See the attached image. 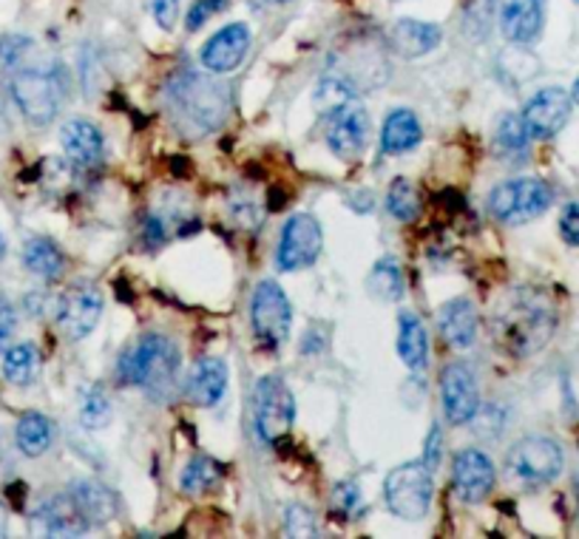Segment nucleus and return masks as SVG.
I'll return each instance as SVG.
<instances>
[{
  "mask_svg": "<svg viewBox=\"0 0 579 539\" xmlns=\"http://www.w3.org/2000/svg\"><path fill=\"white\" fill-rule=\"evenodd\" d=\"M557 327V310L552 299L534 288L505 293L491 313L494 341L514 358H528L552 341Z\"/></svg>",
  "mask_w": 579,
  "mask_h": 539,
  "instance_id": "1",
  "label": "nucleus"
},
{
  "mask_svg": "<svg viewBox=\"0 0 579 539\" xmlns=\"http://www.w3.org/2000/svg\"><path fill=\"white\" fill-rule=\"evenodd\" d=\"M179 349L168 335L148 333L129 347L116 361V378L123 386H143L148 392H168L179 375Z\"/></svg>",
  "mask_w": 579,
  "mask_h": 539,
  "instance_id": "2",
  "label": "nucleus"
},
{
  "mask_svg": "<svg viewBox=\"0 0 579 539\" xmlns=\"http://www.w3.org/2000/svg\"><path fill=\"white\" fill-rule=\"evenodd\" d=\"M12 100L21 109L23 120L37 128L48 125L60 114L63 89L60 69H18L12 75Z\"/></svg>",
  "mask_w": 579,
  "mask_h": 539,
  "instance_id": "3",
  "label": "nucleus"
},
{
  "mask_svg": "<svg viewBox=\"0 0 579 539\" xmlns=\"http://www.w3.org/2000/svg\"><path fill=\"white\" fill-rule=\"evenodd\" d=\"M554 202V191L548 182L534 177H520L500 182L489 193V213L503 225H525L532 218L543 216Z\"/></svg>",
  "mask_w": 579,
  "mask_h": 539,
  "instance_id": "4",
  "label": "nucleus"
},
{
  "mask_svg": "<svg viewBox=\"0 0 579 539\" xmlns=\"http://www.w3.org/2000/svg\"><path fill=\"white\" fill-rule=\"evenodd\" d=\"M432 471L423 463H403L398 469H392L383 480V499L387 508L396 517L417 523L430 514L432 508Z\"/></svg>",
  "mask_w": 579,
  "mask_h": 539,
  "instance_id": "5",
  "label": "nucleus"
},
{
  "mask_svg": "<svg viewBox=\"0 0 579 539\" xmlns=\"http://www.w3.org/2000/svg\"><path fill=\"white\" fill-rule=\"evenodd\" d=\"M296 420L293 392L276 375H267L256 383L253 392V426L265 443H279L290 435Z\"/></svg>",
  "mask_w": 579,
  "mask_h": 539,
  "instance_id": "6",
  "label": "nucleus"
},
{
  "mask_svg": "<svg viewBox=\"0 0 579 539\" xmlns=\"http://www.w3.org/2000/svg\"><path fill=\"white\" fill-rule=\"evenodd\" d=\"M511 478H517L525 485H545L563 474V449L552 437H523L520 443L511 446L509 458H505Z\"/></svg>",
  "mask_w": 579,
  "mask_h": 539,
  "instance_id": "7",
  "label": "nucleus"
},
{
  "mask_svg": "<svg viewBox=\"0 0 579 539\" xmlns=\"http://www.w3.org/2000/svg\"><path fill=\"white\" fill-rule=\"evenodd\" d=\"M324 247V233H321L319 218L310 213H293L281 227L279 250H276V265L281 273H296L304 267L315 265Z\"/></svg>",
  "mask_w": 579,
  "mask_h": 539,
  "instance_id": "8",
  "label": "nucleus"
},
{
  "mask_svg": "<svg viewBox=\"0 0 579 539\" xmlns=\"http://www.w3.org/2000/svg\"><path fill=\"white\" fill-rule=\"evenodd\" d=\"M250 324L256 338L265 347H279L287 341L290 324H293V307H290V299L276 281L265 279L253 293Z\"/></svg>",
  "mask_w": 579,
  "mask_h": 539,
  "instance_id": "9",
  "label": "nucleus"
},
{
  "mask_svg": "<svg viewBox=\"0 0 579 539\" xmlns=\"http://www.w3.org/2000/svg\"><path fill=\"white\" fill-rule=\"evenodd\" d=\"M441 401L452 426H466L475 420L480 412V383L469 363L455 361L443 367Z\"/></svg>",
  "mask_w": 579,
  "mask_h": 539,
  "instance_id": "10",
  "label": "nucleus"
},
{
  "mask_svg": "<svg viewBox=\"0 0 579 539\" xmlns=\"http://www.w3.org/2000/svg\"><path fill=\"white\" fill-rule=\"evenodd\" d=\"M179 114L191 125H197L199 134L211 131L216 120L225 114V100H222V86L211 80H199L197 75H188L177 82L174 100Z\"/></svg>",
  "mask_w": 579,
  "mask_h": 539,
  "instance_id": "11",
  "label": "nucleus"
},
{
  "mask_svg": "<svg viewBox=\"0 0 579 539\" xmlns=\"http://www.w3.org/2000/svg\"><path fill=\"white\" fill-rule=\"evenodd\" d=\"M324 137L330 150L341 159H353L364 150L369 139V114L358 100L341 105L324 116Z\"/></svg>",
  "mask_w": 579,
  "mask_h": 539,
  "instance_id": "12",
  "label": "nucleus"
},
{
  "mask_svg": "<svg viewBox=\"0 0 579 539\" xmlns=\"http://www.w3.org/2000/svg\"><path fill=\"white\" fill-rule=\"evenodd\" d=\"M102 315V295L91 284H75L57 299V327L68 341H80L94 333Z\"/></svg>",
  "mask_w": 579,
  "mask_h": 539,
  "instance_id": "13",
  "label": "nucleus"
},
{
  "mask_svg": "<svg viewBox=\"0 0 579 539\" xmlns=\"http://www.w3.org/2000/svg\"><path fill=\"white\" fill-rule=\"evenodd\" d=\"M34 537H86L91 523L80 512L71 494H55V497L43 499L29 517Z\"/></svg>",
  "mask_w": 579,
  "mask_h": 539,
  "instance_id": "14",
  "label": "nucleus"
},
{
  "mask_svg": "<svg viewBox=\"0 0 579 539\" xmlns=\"http://www.w3.org/2000/svg\"><path fill=\"white\" fill-rule=\"evenodd\" d=\"M571 105L574 100L566 89H543L525 103L520 120L532 139H552L568 123Z\"/></svg>",
  "mask_w": 579,
  "mask_h": 539,
  "instance_id": "15",
  "label": "nucleus"
},
{
  "mask_svg": "<svg viewBox=\"0 0 579 539\" xmlns=\"http://www.w3.org/2000/svg\"><path fill=\"white\" fill-rule=\"evenodd\" d=\"M494 463L480 449H464L452 465V485L466 505H480L494 489Z\"/></svg>",
  "mask_w": 579,
  "mask_h": 539,
  "instance_id": "16",
  "label": "nucleus"
},
{
  "mask_svg": "<svg viewBox=\"0 0 579 539\" xmlns=\"http://www.w3.org/2000/svg\"><path fill=\"white\" fill-rule=\"evenodd\" d=\"M250 29H247L245 23H231V26H225L222 32H216L211 41L204 43L199 60H202L204 69L213 71V75H227V71L242 66V60H245L247 52H250Z\"/></svg>",
  "mask_w": 579,
  "mask_h": 539,
  "instance_id": "17",
  "label": "nucleus"
},
{
  "mask_svg": "<svg viewBox=\"0 0 579 539\" xmlns=\"http://www.w3.org/2000/svg\"><path fill=\"white\" fill-rule=\"evenodd\" d=\"M545 23V0H509L500 14V29L514 46H528L539 37Z\"/></svg>",
  "mask_w": 579,
  "mask_h": 539,
  "instance_id": "18",
  "label": "nucleus"
},
{
  "mask_svg": "<svg viewBox=\"0 0 579 539\" xmlns=\"http://www.w3.org/2000/svg\"><path fill=\"white\" fill-rule=\"evenodd\" d=\"M227 392V363L219 358H202L188 375V397L193 406L211 409Z\"/></svg>",
  "mask_w": 579,
  "mask_h": 539,
  "instance_id": "19",
  "label": "nucleus"
},
{
  "mask_svg": "<svg viewBox=\"0 0 579 539\" xmlns=\"http://www.w3.org/2000/svg\"><path fill=\"white\" fill-rule=\"evenodd\" d=\"M437 327L452 347L469 349L477 338V329H480V315L469 299L446 301L437 313Z\"/></svg>",
  "mask_w": 579,
  "mask_h": 539,
  "instance_id": "20",
  "label": "nucleus"
},
{
  "mask_svg": "<svg viewBox=\"0 0 579 539\" xmlns=\"http://www.w3.org/2000/svg\"><path fill=\"white\" fill-rule=\"evenodd\" d=\"M443 41L441 26L423 21H398L389 32V46L392 52L407 60H417V57L432 55Z\"/></svg>",
  "mask_w": 579,
  "mask_h": 539,
  "instance_id": "21",
  "label": "nucleus"
},
{
  "mask_svg": "<svg viewBox=\"0 0 579 539\" xmlns=\"http://www.w3.org/2000/svg\"><path fill=\"white\" fill-rule=\"evenodd\" d=\"M63 154L68 157V162L89 168V165L100 162L102 157V134L94 123L89 120H68L60 131Z\"/></svg>",
  "mask_w": 579,
  "mask_h": 539,
  "instance_id": "22",
  "label": "nucleus"
},
{
  "mask_svg": "<svg viewBox=\"0 0 579 539\" xmlns=\"http://www.w3.org/2000/svg\"><path fill=\"white\" fill-rule=\"evenodd\" d=\"M68 494L75 497V503L80 505V512L86 514L91 526H105L120 514V499L111 492L109 485L97 483V480H77Z\"/></svg>",
  "mask_w": 579,
  "mask_h": 539,
  "instance_id": "23",
  "label": "nucleus"
},
{
  "mask_svg": "<svg viewBox=\"0 0 579 539\" xmlns=\"http://www.w3.org/2000/svg\"><path fill=\"white\" fill-rule=\"evenodd\" d=\"M423 139V128L421 120L409 109H398L387 116L381 131V150L389 154V157H401V154H409L415 150Z\"/></svg>",
  "mask_w": 579,
  "mask_h": 539,
  "instance_id": "24",
  "label": "nucleus"
},
{
  "mask_svg": "<svg viewBox=\"0 0 579 539\" xmlns=\"http://www.w3.org/2000/svg\"><path fill=\"white\" fill-rule=\"evenodd\" d=\"M398 356L412 372H421L430 363V335L421 318L409 310L398 315Z\"/></svg>",
  "mask_w": 579,
  "mask_h": 539,
  "instance_id": "25",
  "label": "nucleus"
},
{
  "mask_svg": "<svg viewBox=\"0 0 579 539\" xmlns=\"http://www.w3.org/2000/svg\"><path fill=\"white\" fill-rule=\"evenodd\" d=\"M23 265H26L29 273L41 276L46 281H57L63 276V270H66V256H63V250L52 239L34 236L23 247Z\"/></svg>",
  "mask_w": 579,
  "mask_h": 539,
  "instance_id": "26",
  "label": "nucleus"
},
{
  "mask_svg": "<svg viewBox=\"0 0 579 539\" xmlns=\"http://www.w3.org/2000/svg\"><path fill=\"white\" fill-rule=\"evenodd\" d=\"M14 440H18V449L26 454V458H41L46 454L52 440H55V429H52V420L41 412H26V415L18 420V429H14Z\"/></svg>",
  "mask_w": 579,
  "mask_h": 539,
  "instance_id": "27",
  "label": "nucleus"
},
{
  "mask_svg": "<svg viewBox=\"0 0 579 539\" xmlns=\"http://www.w3.org/2000/svg\"><path fill=\"white\" fill-rule=\"evenodd\" d=\"M367 290L375 301H383V304H396L403 299V273L392 256L375 261L367 276Z\"/></svg>",
  "mask_w": 579,
  "mask_h": 539,
  "instance_id": "28",
  "label": "nucleus"
},
{
  "mask_svg": "<svg viewBox=\"0 0 579 539\" xmlns=\"http://www.w3.org/2000/svg\"><path fill=\"white\" fill-rule=\"evenodd\" d=\"M219 480H222V465L213 458L199 454V458H193L191 463L185 465L179 485H182V492L188 494V497H199V494L213 492L219 485Z\"/></svg>",
  "mask_w": 579,
  "mask_h": 539,
  "instance_id": "29",
  "label": "nucleus"
},
{
  "mask_svg": "<svg viewBox=\"0 0 579 539\" xmlns=\"http://www.w3.org/2000/svg\"><path fill=\"white\" fill-rule=\"evenodd\" d=\"M528 139L532 137H528V131H525L523 120H520L517 114H505L498 123V131H494V145H498L500 157H525Z\"/></svg>",
  "mask_w": 579,
  "mask_h": 539,
  "instance_id": "30",
  "label": "nucleus"
},
{
  "mask_svg": "<svg viewBox=\"0 0 579 539\" xmlns=\"http://www.w3.org/2000/svg\"><path fill=\"white\" fill-rule=\"evenodd\" d=\"M3 375L14 386H29L37 375V352H34L32 344H18L7 352L3 358Z\"/></svg>",
  "mask_w": 579,
  "mask_h": 539,
  "instance_id": "31",
  "label": "nucleus"
},
{
  "mask_svg": "<svg viewBox=\"0 0 579 539\" xmlns=\"http://www.w3.org/2000/svg\"><path fill=\"white\" fill-rule=\"evenodd\" d=\"M353 100H355V86L347 80V77H324L313 94V103L321 116H327L330 111L353 103Z\"/></svg>",
  "mask_w": 579,
  "mask_h": 539,
  "instance_id": "32",
  "label": "nucleus"
},
{
  "mask_svg": "<svg viewBox=\"0 0 579 539\" xmlns=\"http://www.w3.org/2000/svg\"><path fill=\"white\" fill-rule=\"evenodd\" d=\"M80 420L86 429H102L111 420V401L102 386L89 383L80 390Z\"/></svg>",
  "mask_w": 579,
  "mask_h": 539,
  "instance_id": "33",
  "label": "nucleus"
},
{
  "mask_svg": "<svg viewBox=\"0 0 579 539\" xmlns=\"http://www.w3.org/2000/svg\"><path fill=\"white\" fill-rule=\"evenodd\" d=\"M387 211L392 213V218L398 222H412L421 213V199H417L415 188L407 182V179H396L389 184L387 191Z\"/></svg>",
  "mask_w": 579,
  "mask_h": 539,
  "instance_id": "34",
  "label": "nucleus"
},
{
  "mask_svg": "<svg viewBox=\"0 0 579 539\" xmlns=\"http://www.w3.org/2000/svg\"><path fill=\"white\" fill-rule=\"evenodd\" d=\"M32 41L21 35H9L0 37V75H14L18 66L23 63V57L29 55Z\"/></svg>",
  "mask_w": 579,
  "mask_h": 539,
  "instance_id": "35",
  "label": "nucleus"
},
{
  "mask_svg": "<svg viewBox=\"0 0 579 539\" xmlns=\"http://www.w3.org/2000/svg\"><path fill=\"white\" fill-rule=\"evenodd\" d=\"M494 3L498 0H466V35L483 37L494 18Z\"/></svg>",
  "mask_w": 579,
  "mask_h": 539,
  "instance_id": "36",
  "label": "nucleus"
},
{
  "mask_svg": "<svg viewBox=\"0 0 579 539\" xmlns=\"http://www.w3.org/2000/svg\"><path fill=\"white\" fill-rule=\"evenodd\" d=\"M285 534L287 537H319V526L310 508L293 503L285 508Z\"/></svg>",
  "mask_w": 579,
  "mask_h": 539,
  "instance_id": "37",
  "label": "nucleus"
},
{
  "mask_svg": "<svg viewBox=\"0 0 579 539\" xmlns=\"http://www.w3.org/2000/svg\"><path fill=\"white\" fill-rule=\"evenodd\" d=\"M333 512H338L341 517H355V514L361 512V489L355 483H335Z\"/></svg>",
  "mask_w": 579,
  "mask_h": 539,
  "instance_id": "38",
  "label": "nucleus"
},
{
  "mask_svg": "<svg viewBox=\"0 0 579 539\" xmlns=\"http://www.w3.org/2000/svg\"><path fill=\"white\" fill-rule=\"evenodd\" d=\"M227 0H193V7L188 9V18H185V29L188 32H199L204 23L211 21L213 14L225 12Z\"/></svg>",
  "mask_w": 579,
  "mask_h": 539,
  "instance_id": "39",
  "label": "nucleus"
},
{
  "mask_svg": "<svg viewBox=\"0 0 579 539\" xmlns=\"http://www.w3.org/2000/svg\"><path fill=\"white\" fill-rule=\"evenodd\" d=\"M151 14H154V21L159 23L163 32H170V29L177 26L179 0H151Z\"/></svg>",
  "mask_w": 579,
  "mask_h": 539,
  "instance_id": "40",
  "label": "nucleus"
},
{
  "mask_svg": "<svg viewBox=\"0 0 579 539\" xmlns=\"http://www.w3.org/2000/svg\"><path fill=\"white\" fill-rule=\"evenodd\" d=\"M559 233L568 245L579 247V202L563 207V216H559Z\"/></svg>",
  "mask_w": 579,
  "mask_h": 539,
  "instance_id": "41",
  "label": "nucleus"
},
{
  "mask_svg": "<svg viewBox=\"0 0 579 539\" xmlns=\"http://www.w3.org/2000/svg\"><path fill=\"white\" fill-rule=\"evenodd\" d=\"M441 458H443V431L441 426H432L430 437H426V446H423V465L430 471H435L437 465H441Z\"/></svg>",
  "mask_w": 579,
  "mask_h": 539,
  "instance_id": "42",
  "label": "nucleus"
},
{
  "mask_svg": "<svg viewBox=\"0 0 579 539\" xmlns=\"http://www.w3.org/2000/svg\"><path fill=\"white\" fill-rule=\"evenodd\" d=\"M165 239H168V233H165L163 218H159V216L145 218V227H143L145 247H148V250H159V247L165 245Z\"/></svg>",
  "mask_w": 579,
  "mask_h": 539,
  "instance_id": "43",
  "label": "nucleus"
},
{
  "mask_svg": "<svg viewBox=\"0 0 579 539\" xmlns=\"http://www.w3.org/2000/svg\"><path fill=\"white\" fill-rule=\"evenodd\" d=\"M14 324H18V315H14V307L9 304L3 295H0V347L12 338Z\"/></svg>",
  "mask_w": 579,
  "mask_h": 539,
  "instance_id": "44",
  "label": "nucleus"
},
{
  "mask_svg": "<svg viewBox=\"0 0 579 539\" xmlns=\"http://www.w3.org/2000/svg\"><path fill=\"white\" fill-rule=\"evenodd\" d=\"M7 526H9L7 508H3V505H0V537H7Z\"/></svg>",
  "mask_w": 579,
  "mask_h": 539,
  "instance_id": "45",
  "label": "nucleus"
},
{
  "mask_svg": "<svg viewBox=\"0 0 579 539\" xmlns=\"http://www.w3.org/2000/svg\"><path fill=\"white\" fill-rule=\"evenodd\" d=\"M571 100L579 105V80H577V86H574V91H571Z\"/></svg>",
  "mask_w": 579,
  "mask_h": 539,
  "instance_id": "46",
  "label": "nucleus"
},
{
  "mask_svg": "<svg viewBox=\"0 0 579 539\" xmlns=\"http://www.w3.org/2000/svg\"><path fill=\"white\" fill-rule=\"evenodd\" d=\"M3 256H7V239L0 236V259H3Z\"/></svg>",
  "mask_w": 579,
  "mask_h": 539,
  "instance_id": "47",
  "label": "nucleus"
},
{
  "mask_svg": "<svg viewBox=\"0 0 579 539\" xmlns=\"http://www.w3.org/2000/svg\"><path fill=\"white\" fill-rule=\"evenodd\" d=\"M267 3H290V0H267Z\"/></svg>",
  "mask_w": 579,
  "mask_h": 539,
  "instance_id": "48",
  "label": "nucleus"
},
{
  "mask_svg": "<svg viewBox=\"0 0 579 539\" xmlns=\"http://www.w3.org/2000/svg\"><path fill=\"white\" fill-rule=\"evenodd\" d=\"M0 454H3V440H0Z\"/></svg>",
  "mask_w": 579,
  "mask_h": 539,
  "instance_id": "49",
  "label": "nucleus"
}]
</instances>
